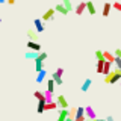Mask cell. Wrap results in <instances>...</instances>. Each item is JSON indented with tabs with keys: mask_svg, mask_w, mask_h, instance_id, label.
<instances>
[{
	"mask_svg": "<svg viewBox=\"0 0 121 121\" xmlns=\"http://www.w3.org/2000/svg\"><path fill=\"white\" fill-rule=\"evenodd\" d=\"M47 58H48V55H47L45 52H39V55H38V59H36V60H39V62H44Z\"/></svg>",
	"mask_w": 121,
	"mask_h": 121,
	"instance_id": "obj_25",
	"label": "cell"
},
{
	"mask_svg": "<svg viewBox=\"0 0 121 121\" xmlns=\"http://www.w3.org/2000/svg\"><path fill=\"white\" fill-rule=\"evenodd\" d=\"M55 12H56V11H55V8H50V9H47V11L44 12V15L41 17V20H43L44 23H45V21H50V20H53V18H55Z\"/></svg>",
	"mask_w": 121,
	"mask_h": 121,
	"instance_id": "obj_3",
	"label": "cell"
},
{
	"mask_svg": "<svg viewBox=\"0 0 121 121\" xmlns=\"http://www.w3.org/2000/svg\"><path fill=\"white\" fill-rule=\"evenodd\" d=\"M27 48L32 52H41V44L36 41H27Z\"/></svg>",
	"mask_w": 121,
	"mask_h": 121,
	"instance_id": "obj_5",
	"label": "cell"
},
{
	"mask_svg": "<svg viewBox=\"0 0 121 121\" xmlns=\"http://www.w3.org/2000/svg\"><path fill=\"white\" fill-rule=\"evenodd\" d=\"M113 55H115L117 58H120V59H121V48H117V50L113 52Z\"/></svg>",
	"mask_w": 121,
	"mask_h": 121,
	"instance_id": "obj_32",
	"label": "cell"
},
{
	"mask_svg": "<svg viewBox=\"0 0 121 121\" xmlns=\"http://www.w3.org/2000/svg\"><path fill=\"white\" fill-rule=\"evenodd\" d=\"M106 121H115V120H113L112 117H108V118H106Z\"/></svg>",
	"mask_w": 121,
	"mask_h": 121,
	"instance_id": "obj_36",
	"label": "cell"
},
{
	"mask_svg": "<svg viewBox=\"0 0 121 121\" xmlns=\"http://www.w3.org/2000/svg\"><path fill=\"white\" fill-rule=\"evenodd\" d=\"M120 85H121V80H120Z\"/></svg>",
	"mask_w": 121,
	"mask_h": 121,
	"instance_id": "obj_39",
	"label": "cell"
},
{
	"mask_svg": "<svg viewBox=\"0 0 121 121\" xmlns=\"http://www.w3.org/2000/svg\"><path fill=\"white\" fill-rule=\"evenodd\" d=\"M0 3H6V0H0Z\"/></svg>",
	"mask_w": 121,
	"mask_h": 121,
	"instance_id": "obj_37",
	"label": "cell"
},
{
	"mask_svg": "<svg viewBox=\"0 0 121 121\" xmlns=\"http://www.w3.org/2000/svg\"><path fill=\"white\" fill-rule=\"evenodd\" d=\"M68 118H71V120H74L76 118V115H77V108H71V109H68Z\"/></svg>",
	"mask_w": 121,
	"mask_h": 121,
	"instance_id": "obj_24",
	"label": "cell"
},
{
	"mask_svg": "<svg viewBox=\"0 0 121 121\" xmlns=\"http://www.w3.org/2000/svg\"><path fill=\"white\" fill-rule=\"evenodd\" d=\"M104 62H106V60H97V67H95V70H97V73H98V74H103Z\"/></svg>",
	"mask_w": 121,
	"mask_h": 121,
	"instance_id": "obj_22",
	"label": "cell"
},
{
	"mask_svg": "<svg viewBox=\"0 0 121 121\" xmlns=\"http://www.w3.org/2000/svg\"><path fill=\"white\" fill-rule=\"evenodd\" d=\"M85 11H86V2H80L77 6L74 8V12L77 14V15H82Z\"/></svg>",
	"mask_w": 121,
	"mask_h": 121,
	"instance_id": "obj_8",
	"label": "cell"
},
{
	"mask_svg": "<svg viewBox=\"0 0 121 121\" xmlns=\"http://www.w3.org/2000/svg\"><path fill=\"white\" fill-rule=\"evenodd\" d=\"M113 64L117 65V68H120V70H121V59H120V58H117V59H115V62H113Z\"/></svg>",
	"mask_w": 121,
	"mask_h": 121,
	"instance_id": "obj_31",
	"label": "cell"
},
{
	"mask_svg": "<svg viewBox=\"0 0 121 121\" xmlns=\"http://www.w3.org/2000/svg\"><path fill=\"white\" fill-rule=\"evenodd\" d=\"M44 95H45V100H47V103H48V101H53V94H52V92H48V91H44Z\"/></svg>",
	"mask_w": 121,
	"mask_h": 121,
	"instance_id": "obj_27",
	"label": "cell"
},
{
	"mask_svg": "<svg viewBox=\"0 0 121 121\" xmlns=\"http://www.w3.org/2000/svg\"><path fill=\"white\" fill-rule=\"evenodd\" d=\"M33 26H35V30H36L38 33L44 32V29H45V26H44V21L41 20V18H35V20H33Z\"/></svg>",
	"mask_w": 121,
	"mask_h": 121,
	"instance_id": "obj_4",
	"label": "cell"
},
{
	"mask_svg": "<svg viewBox=\"0 0 121 121\" xmlns=\"http://www.w3.org/2000/svg\"><path fill=\"white\" fill-rule=\"evenodd\" d=\"M62 74H64V68H58V70H56L55 73L52 74V79L55 80L56 85H59V86L64 83V80H62Z\"/></svg>",
	"mask_w": 121,
	"mask_h": 121,
	"instance_id": "obj_1",
	"label": "cell"
},
{
	"mask_svg": "<svg viewBox=\"0 0 121 121\" xmlns=\"http://www.w3.org/2000/svg\"><path fill=\"white\" fill-rule=\"evenodd\" d=\"M103 56H104V60H108V62H111V64H113L115 59H117V56L111 52H103Z\"/></svg>",
	"mask_w": 121,
	"mask_h": 121,
	"instance_id": "obj_13",
	"label": "cell"
},
{
	"mask_svg": "<svg viewBox=\"0 0 121 121\" xmlns=\"http://www.w3.org/2000/svg\"><path fill=\"white\" fill-rule=\"evenodd\" d=\"M6 3H8V5H14L15 0H6Z\"/></svg>",
	"mask_w": 121,
	"mask_h": 121,
	"instance_id": "obj_34",
	"label": "cell"
},
{
	"mask_svg": "<svg viewBox=\"0 0 121 121\" xmlns=\"http://www.w3.org/2000/svg\"><path fill=\"white\" fill-rule=\"evenodd\" d=\"M27 38H29V41H36L38 43V32L35 29H29L27 30Z\"/></svg>",
	"mask_w": 121,
	"mask_h": 121,
	"instance_id": "obj_10",
	"label": "cell"
},
{
	"mask_svg": "<svg viewBox=\"0 0 121 121\" xmlns=\"http://www.w3.org/2000/svg\"><path fill=\"white\" fill-rule=\"evenodd\" d=\"M86 11L89 12V15H95V14H97L95 5H94L92 2H86Z\"/></svg>",
	"mask_w": 121,
	"mask_h": 121,
	"instance_id": "obj_15",
	"label": "cell"
},
{
	"mask_svg": "<svg viewBox=\"0 0 121 121\" xmlns=\"http://www.w3.org/2000/svg\"><path fill=\"white\" fill-rule=\"evenodd\" d=\"M111 73H112V64L106 60V62H104V68H103V74L108 76V74H111Z\"/></svg>",
	"mask_w": 121,
	"mask_h": 121,
	"instance_id": "obj_20",
	"label": "cell"
},
{
	"mask_svg": "<svg viewBox=\"0 0 121 121\" xmlns=\"http://www.w3.org/2000/svg\"><path fill=\"white\" fill-rule=\"evenodd\" d=\"M112 8H113V9H117L118 12H121V3H120V2H115V3H112Z\"/></svg>",
	"mask_w": 121,
	"mask_h": 121,
	"instance_id": "obj_30",
	"label": "cell"
},
{
	"mask_svg": "<svg viewBox=\"0 0 121 121\" xmlns=\"http://www.w3.org/2000/svg\"><path fill=\"white\" fill-rule=\"evenodd\" d=\"M111 9H112V3H104V5H103V11H101V15H103V17H109Z\"/></svg>",
	"mask_w": 121,
	"mask_h": 121,
	"instance_id": "obj_14",
	"label": "cell"
},
{
	"mask_svg": "<svg viewBox=\"0 0 121 121\" xmlns=\"http://www.w3.org/2000/svg\"><path fill=\"white\" fill-rule=\"evenodd\" d=\"M62 5L67 8V11H68V12L74 11V8H73V3H71V0H62Z\"/></svg>",
	"mask_w": 121,
	"mask_h": 121,
	"instance_id": "obj_23",
	"label": "cell"
},
{
	"mask_svg": "<svg viewBox=\"0 0 121 121\" xmlns=\"http://www.w3.org/2000/svg\"><path fill=\"white\" fill-rule=\"evenodd\" d=\"M55 86H56V83H55V80L50 77V79L47 80V89H45V91H48V92L53 94V91H55Z\"/></svg>",
	"mask_w": 121,
	"mask_h": 121,
	"instance_id": "obj_19",
	"label": "cell"
},
{
	"mask_svg": "<svg viewBox=\"0 0 121 121\" xmlns=\"http://www.w3.org/2000/svg\"><path fill=\"white\" fill-rule=\"evenodd\" d=\"M35 68H36V73H39L41 70H44V62H39V60H35Z\"/></svg>",
	"mask_w": 121,
	"mask_h": 121,
	"instance_id": "obj_26",
	"label": "cell"
},
{
	"mask_svg": "<svg viewBox=\"0 0 121 121\" xmlns=\"http://www.w3.org/2000/svg\"><path fill=\"white\" fill-rule=\"evenodd\" d=\"M55 11H56V12H59V14H62V15H68V14H70V12L67 11V8L64 6L62 3H58V5L55 6Z\"/></svg>",
	"mask_w": 121,
	"mask_h": 121,
	"instance_id": "obj_12",
	"label": "cell"
},
{
	"mask_svg": "<svg viewBox=\"0 0 121 121\" xmlns=\"http://www.w3.org/2000/svg\"><path fill=\"white\" fill-rule=\"evenodd\" d=\"M45 76H47V71H45V70H41L39 73H36V83H43L44 79H45Z\"/></svg>",
	"mask_w": 121,
	"mask_h": 121,
	"instance_id": "obj_16",
	"label": "cell"
},
{
	"mask_svg": "<svg viewBox=\"0 0 121 121\" xmlns=\"http://www.w3.org/2000/svg\"><path fill=\"white\" fill-rule=\"evenodd\" d=\"M56 101H58V104H59L60 109H68V101H67V98L64 95H58Z\"/></svg>",
	"mask_w": 121,
	"mask_h": 121,
	"instance_id": "obj_7",
	"label": "cell"
},
{
	"mask_svg": "<svg viewBox=\"0 0 121 121\" xmlns=\"http://www.w3.org/2000/svg\"><path fill=\"white\" fill-rule=\"evenodd\" d=\"M0 23H2V17H0Z\"/></svg>",
	"mask_w": 121,
	"mask_h": 121,
	"instance_id": "obj_38",
	"label": "cell"
},
{
	"mask_svg": "<svg viewBox=\"0 0 121 121\" xmlns=\"http://www.w3.org/2000/svg\"><path fill=\"white\" fill-rule=\"evenodd\" d=\"M104 83H109V85H111V76H104Z\"/></svg>",
	"mask_w": 121,
	"mask_h": 121,
	"instance_id": "obj_33",
	"label": "cell"
},
{
	"mask_svg": "<svg viewBox=\"0 0 121 121\" xmlns=\"http://www.w3.org/2000/svg\"><path fill=\"white\" fill-rule=\"evenodd\" d=\"M91 85H92V80H91L89 77H88V79H85V82H83V83H82V86H80V91H82V92H86V91L91 88Z\"/></svg>",
	"mask_w": 121,
	"mask_h": 121,
	"instance_id": "obj_11",
	"label": "cell"
},
{
	"mask_svg": "<svg viewBox=\"0 0 121 121\" xmlns=\"http://www.w3.org/2000/svg\"><path fill=\"white\" fill-rule=\"evenodd\" d=\"M33 97H35L38 101H47V100H45V95H44L43 91H35V92H33Z\"/></svg>",
	"mask_w": 121,
	"mask_h": 121,
	"instance_id": "obj_18",
	"label": "cell"
},
{
	"mask_svg": "<svg viewBox=\"0 0 121 121\" xmlns=\"http://www.w3.org/2000/svg\"><path fill=\"white\" fill-rule=\"evenodd\" d=\"M92 121H106V118H95V120H92Z\"/></svg>",
	"mask_w": 121,
	"mask_h": 121,
	"instance_id": "obj_35",
	"label": "cell"
},
{
	"mask_svg": "<svg viewBox=\"0 0 121 121\" xmlns=\"http://www.w3.org/2000/svg\"><path fill=\"white\" fill-rule=\"evenodd\" d=\"M68 109H60L59 111V117H58V121H65L68 118Z\"/></svg>",
	"mask_w": 121,
	"mask_h": 121,
	"instance_id": "obj_17",
	"label": "cell"
},
{
	"mask_svg": "<svg viewBox=\"0 0 121 121\" xmlns=\"http://www.w3.org/2000/svg\"><path fill=\"white\" fill-rule=\"evenodd\" d=\"M45 103H47V101H38V106H36V112L38 113H44L45 112Z\"/></svg>",
	"mask_w": 121,
	"mask_h": 121,
	"instance_id": "obj_21",
	"label": "cell"
},
{
	"mask_svg": "<svg viewBox=\"0 0 121 121\" xmlns=\"http://www.w3.org/2000/svg\"><path fill=\"white\" fill-rule=\"evenodd\" d=\"M95 58H97V60H104L103 52H101V50H97V52H95Z\"/></svg>",
	"mask_w": 121,
	"mask_h": 121,
	"instance_id": "obj_29",
	"label": "cell"
},
{
	"mask_svg": "<svg viewBox=\"0 0 121 121\" xmlns=\"http://www.w3.org/2000/svg\"><path fill=\"white\" fill-rule=\"evenodd\" d=\"M77 117H86L85 115V108H77V115H76V118H77Z\"/></svg>",
	"mask_w": 121,
	"mask_h": 121,
	"instance_id": "obj_28",
	"label": "cell"
},
{
	"mask_svg": "<svg viewBox=\"0 0 121 121\" xmlns=\"http://www.w3.org/2000/svg\"><path fill=\"white\" fill-rule=\"evenodd\" d=\"M38 55H39V52H26L24 53V58L27 59V60H36L38 59Z\"/></svg>",
	"mask_w": 121,
	"mask_h": 121,
	"instance_id": "obj_9",
	"label": "cell"
},
{
	"mask_svg": "<svg viewBox=\"0 0 121 121\" xmlns=\"http://www.w3.org/2000/svg\"><path fill=\"white\" fill-rule=\"evenodd\" d=\"M108 76H111V85H113V83H118L121 80V70H120V68H113L112 73L108 74Z\"/></svg>",
	"mask_w": 121,
	"mask_h": 121,
	"instance_id": "obj_2",
	"label": "cell"
},
{
	"mask_svg": "<svg viewBox=\"0 0 121 121\" xmlns=\"http://www.w3.org/2000/svg\"><path fill=\"white\" fill-rule=\"evenodd\" d=\"M85 115H86V118H89V120H95L97 118V115H95V112H94L92 106H86V108H85Z\"/></svg>",
	"mask_w": 121,
	"mask_h": 121,
	"instance_id": "obj_6",
	"label": "cell"
}]
</instances>
